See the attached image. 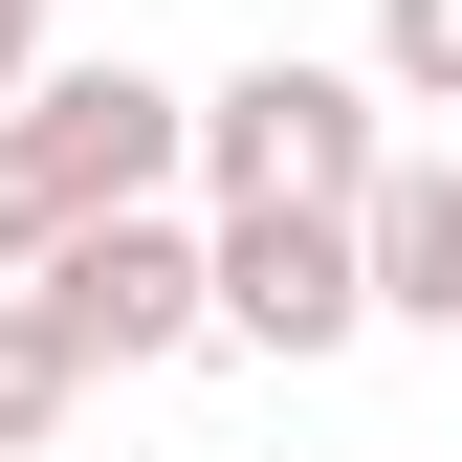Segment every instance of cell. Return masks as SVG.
<instances>
[{"label":"cell","instance_id":"cell-1","mask_svg":"<svg viewBox=\"0 0 462 462\" xmlns=\"http://www.w3.org/2000/svg\"><path fill=\"white\" fill-rule=\"evenodd\" d=\"M199 177H220V220H374V88L353 67H243L199 110Z\"/></svg>","mask_w":462,"mask_h":462},{"label":"cell","instance_id":"cell-2","mask_svg":"<svg viewBox=\"0 0 462 462\" xmlns=\"http://www.w3.org/2000/svg\"><path fill=\"white\" fill-rule=\"evenodd\" d=\"M44 309H67V353H88V374L199 353V330H220V220H177V199H154V220H88V243L44 264Z\"/></svg>","mask_w":462,"mask_h":462},{"label":"cell","instance_id":"cell-3","mask_svg":"<svg viewBox=\"0 0 462 462\" xmlns=\"http://www.w3.org/2000/svg\"><path fill=\"white\" fill-rule=\"evenodd\" d=\"M220 330H243V353H353L374 330V243L353 220H220Z\"/></svg>","mask_w":462,"mask_h":462},{"label":"cell","instance_id":"cell-4","mask_svg":"<svg viewBox=\"0 0 462 462\" xmlns=\"http://www.w3.org/2000/svg\"><path fill=\"white\" fill-rule=\"evenodd\" d=\"M353 243H374V309L396 330H462V177H374Z\"/></svg>","mask_w":462,"mask_h":462},{"label":"cell","instance_id":"cell-5","mask_svg":"<svg viewBox=\"0 0 462 462\" xmlns=\"http://www.w3.org/2000/svg\"><path fill=\"white\" fill-rule=\"evenodd\" d=\"M88 220H110V199H88V154H67V110H0V264L44 286V264L88 243Z\"/></svg>","mask_w":462,"mask_h":462},{"label":"cell","instance_id":"cell-6","mask_svg":"<svg viewBox=\"0 0 462 462\" xmlns=\"http://www.w3.org/2000/svg\"><path fill=\"white\" fill-rule=\"evenodd\" d=\"M67 396H88V353H67V309L23 286V309H0V462H44V440H67Z\"/></svg>","mask_w":462,"mask_h":462},{"label":"cell","instance_id":"cell-7","mask_svg":"<svg viewBox=\"0 0 462 462\" xmlns=\"http://www.w3.org/2000/svg\"><path fill=\"white\" fill-rule=\"evenodd\" d=\"M374 88H419V110H462V0H374Z\"/></svg>","mask_w":462,"mask_h":462},{"label":"cell","instance_id":"cell-8","mask_svg":"<svg viewBox=\"0 0 462 462\" xmlns=\"http://www.w3.org/2000/svg\"><path fill=\"white\" fill-rule=\"evenodd\" d=\"M0 110H44V0H0Z\"/></svg>","mask_w":462,"mask_h":462}]
</instances>
